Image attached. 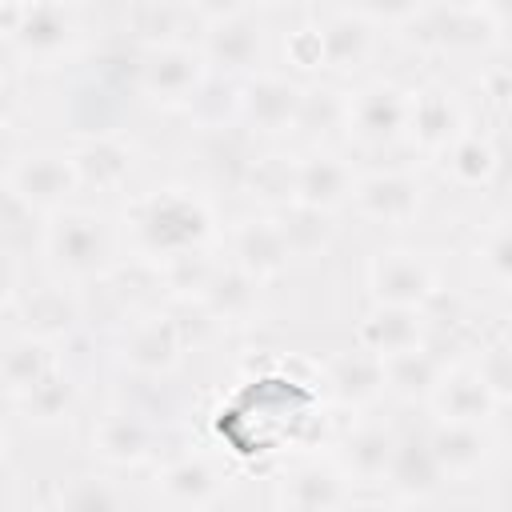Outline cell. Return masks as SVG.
<instances>
[{"label":"cell","instance_id":"cell-1","mask_svg":"<svg viewBox=\"0 0 512 512\" xmlns=\"http://www.w3.org/2000/svg\"><path fill=\"white\" fill-rule=\"evenodd\" d=\"M120 232L128 264L156 272L184 256H216L224 248L228 220L220 216L216 196L192 180H160L132 188L120 208Z\"/></svg>","mask_w":512,"mask_h":512},{"label":"cell","instance_id":"cell-2","mask_svg":"<svg viewBox=\"0 0 512 512\" xmlns=\"http://www.w3.org/2000/svg\"><path fill=\"white\" fill-rule=\"evenodd\" d=\"M36 256L40 272L68 280L84 292L108 284L128 264L120 216H112L104 204L76 200L36 224Z\"/></svg>","mask_w":512,"mask_h":512},{"label":"cell","instance_id":"cell-3","mask_svg":"<svg viewBox=\"0 0 512 512\" xmlns=\"http://www.w3.org/2000/svg\"><path fill=\"white\" fill-rule=\"evenodd\" d=\"M92 44V12L56 0H8L0 4V52L4 68L52 72L76 64Z\"/></svg>","mask_w":512,"mask_h":512},{"label":"cell","instance_id":"cell-4","mask_svg":"<svg viewBox=\"0 0 512 512\" xmlns=\"http://www.w3.org/2000/svg\"><path fill=\"white\" fill-rule=\"evenodd\" d=\"M200 28L196 44L212 68V76L244 80L268 64H276V24L268 8L256 4H196Z\"/></svg>","mask_w":512,"mask_h":512},{"label":"cell","instance_id":"cell-5","mask_svg":"<svg viewBox=\"0 0 512 512\" xmlns=\"http://www.w3.org/2000/svg\"><path fill=\"white\" fill-rule=\"evenodd\" d=\"M88 320V292L56 280L48 272L24 276L16 260L8 264V284H4V332H24L44 344L68 348Z\"/></svg>","mask_w":512,"mask_h":512},{"label":"cell","instance_id":"cell-6","mask_svg":"<svg viewBox=\"0 0 512 512\" xmlns=\"http://www.w3.org/2000/svg\"><path fill=\"white\" fill-rule=\"evenodd\" d=\"M4 196L16 212H24L32 224L56 216L60 208L76 204L84 196L72 144H48V140H24L8 144L4 152Z\"/></svg>","mask_w":512,"mask_h":512},{"label":"cell","instance_id":"cell-7","mask_svg":"<svg viewBox=\"0 0 512 512\" xmlns=\"http://www.w3.org/2000/svg\"><path fill=\"white\" fill-rule=\"evenodd\" d=\"M184 316L188 312L168 300H152V304L124 312V320L116 328V344H112L116 364L128 376L152 380V384L176 376L184 368L188 352L196 348V336Z\"/></svg>","mask_w":512,"mask_h":512},{"label":"cell","instance_id":"cell-8","mask_svg":"<svg viewBox=\"0 0 512 512\" xmlns=\"http://www.w3.org/2000/svg\"><path fill=\"white\" fill-rule=\"evenodd\" d=\"M476 128L472 96L448 76H424L408 92V152L416 160L440 164L448 148Z\"/></svg>","mask_w":512,"mask_h":512},{"label":"cell","instance_id":"cell-9","mask_svg":"<svg viewBox=\"0 0 512 512\" xmlns=\"http://www.w3.org/2000/svg\"><path fill=\"white\" fill-rule=\"evenodd\" d=\"M212 84V68L196 40H172L156 48H136L132 92L160 112H192L200 92Z\"/></svg>","mask_w":512,"mask_h":512},{"label":"cell","instance_id":"cell-10","mask_svg":"<svg viewBox=\"0 0 512 512\" xmlns=\"http://www.w3.org/2000/svg\"><path fill=\"white\" fill-rule=\"evenodd\" d=\"M408 92L412 84L396 76H364L348 88L344 144L356 152H392L408 144Z\"/></svg>","mask_w":512,"mask_h":512},{"label":"cell","instance_id":"cell-11","mask_svg":"<svg viewBox=\"0 0 512 512\" xmlns=\"http://www.w3.org/2000/svg\"><path fill=\"white\" fill-rule=\"evenodd\" d=\"M308 84L280 64H268L236 80V128L256 144H280L296 136Z\"/></svg>","mask_w":512,"mask_h":512},{"label":"cell","instance_id":"cell-12","mask_svg":"<svg viewBox=\"0 0 512 512\" xmlns=\"http://www.w3.org/2000/svg\"><path fill=\"white\" fill-rule=\"evenodd\" d=\"M232 484V468L204 448L172 452L148 468V492L168 512H216L232 496Z\"/></svg>","mask_w":512,"mask_h":512},{"label":"cell","instance_id":"cell-13","mask_svg":"<svg viewBox=\"0 0 512 512\" xmlns=\"http://www.w3.org/2000/svg\"><path fill=\"white\" fill-rule=\"evenodd\" d=\"M312 16L324 44V72L332 80H364L384 40V12L372 4H320Z\"/></svg>","mask_w":512,"mask_h":512},{"label":"cell","instance_id":"cell-14","mask_svg":"<svg viewBox=\"0 0 512 512\" xmlns=\"http://www.w3.org/2000/svg\"><path fill=\"white\" fill-rule=\"evenodd\" d=\"M368 300L372 304H396V308H424L448 288L440 260L428 248L416 244H384L368 256L364 268Z\"/></svg>","mask_w":512,"mask_h":512},{"label":"cell","instance_id":"cell-15","mask_svg":"<svg viewBox=\"0 0 512 512\" xmlns=\"http://www.w3.org/2000/svg\"><path fill=\"white\" fill-rule=\"evenodd\" d=\"M428 184L412 164H372L360 168L348 212L372 228H408L424 216Z\"/></svg>","mask_w":512,"mask_h":512},{"label":"cell","instance_id":"cell-16","mask_svg":"<svg viewBox=\"0 0 512 512\" xmlns=\"http://www.w3.org/2000/svg\"><path fill=\"white\" fill-rule=\"evenodd\" d=\"M84 444L104 472H136L160 460V428L148 412L132 404H104L88 420Z\"/></svg>","mask_w":512,"mask_h":512},{"label":"cell","instance_id":"cell-17","mask_svg":"<svg viewBox=\"0 0 512 512\" xmlns=\"http://www.w3.org/2000/svg\"><path fill=\"white\" fill-rule=\"evenodd\" d=\"M360 164L340 144H300L292 152V204L320 216H336L352 204Z\"/></svg>","mask_w":512,"mask_h":512},{"label":"cell","instance_id":"cell-18","mask_svg":"<svg viewBox=\"0 0 512 512\" xmlns=\"http://www.w3.org/2000/svg\"><path fill=\"white\" fill-rule=\"evenodd\" d=\"M272 500L304 508V512H348L356 500V484L340 468V460L320 448V452H296L272 484Z\"/></svg>","mask_w":512,"mask_h":512},{"label":"cell","instance_id":"cell-19","mask_svg":"<svg viewBox=\"0 0 512 512\" xmlns=\"http://www.w3.org/2000/svg\"><path fill=\"white\" fill-rule=\"evenodd\" d=\"M220 256L232 260L236 268H244L264 288L276 284L296 264L288 236H284V224H280V212H260V208H248V212L228 220Z\"/></svg>","mask_w":512,"mask_h":512},{"label":"cell","instance_id":"cell-20","mask_svg":"<svg viewBox=\"0 0 512 512\" xmlns=\"http://www.w3.org/2000/svg\"><path fill=\"white\" fill-rule=\"evenodd\" d=\"M316 392L336 412H352V416L372 412L380 400H388L384 360H376L356 344L324 352L316 356Z\"/></svg>","mask_w":512,"mask_h":512},{"label":"cell","instance_id":"cell-21","mask_svg":"<svg viewBox=\"0 0 512 512\" xmlns=\"http://www.w3.org/2000/svg\"><path fill=\"white\" fill-rule=\"evenodd\" d=\"M396 444H400V432L388 420H380L376 412H360L332 436L328 452L340 460L356 492H384Z\"/></svg>","mask_w":512,"mask_h":512},{"label":"cell","instance_id":"cell-22","mask_svg":"<svg viewBox=\"0 0 512 512\" xmlns=\"http://www.w3.org/2000/svg\"><path fill=\"white\" fill-rule=\"evenodd\" d=\"M72 160H76V176L80 188L88 196L112 200V196H128L140 172V144L124 132H96V136H76L72 140Z\"/></svg>","mask_w":512,"mask_h":512},{"label":"cell","instance_id":"cell-23","mask_svg":"<svg viewBox=\"0 0 512 512\" xmlns=\"http://www.w3.org/2000/svg\"><path fill=\"white\" fill-rule=\"evenodd\" d=\"M424 440H428V452L436 460L444 488L480 480L488 472V464L496 460L492 424H436V420H428Z\"/></svg>","mask_w":512,"mask_h":512},{"label":"cell","instance_id":"cell-24","mask_svg":"<svg viewBox=\"0 0 512 512\" xmlns=\"http://www.w3.org/2000/svg\"><path fill=\"white\" fill-rule=\"evenodd\" d=\"M436 340L432 316L424 308H396V304H368L352 324V344L372 352L376 360L404 356Z\"/></svg>","mask_w":512,"mask_h":512},{"label":"cell","instance_id":"cell-25","mask_svg":"<svg viewBox=\"0 0 512 512\" xmlns=\"http://www.w3.org/2000/svg\"><path fill=\"white\" fill-rule=\"evenodd\" d=\"M196 308L216 324V332H244V328H252L260 320L264 284L220 256L212 276H208V284H204V292L196 296Z\"/></svg>","mask_w":512,"mask_h":512},{"label":"cell","instance_id":"cell-26","mask_svg":"<svg viewBox=\"0 0 512 512\" xmlns=\"http://www.w3.org/2000/svg\"><path fill=\"white\" fill-rule=\"evenodd\" d=\"M428 420L436 424H492L500 412V400L492 396V388L484 384V376L472 368L468 356H456L440 384L432 388L428 404H424Z\"/></svg>","mask_w":512,"mask_h":512},{"label":"cell","instance_id":"cell-27","mask_svg":"<svg viewBox=\"0 0 512 512\" xmlns=\"http://www.w3.org/2000/svg\"><path fill=\"white\" fill-rule=\"evenodd\" d=\"M68 364V348L44 344L24 332H4V352H0V384L8 408H16L24 396H32L56 368Z\"/></svg>","mask_w":512,"mask_h":512},{"label":"cell","instance_id":"cell-28","mask_svg":"<svg viewBox=\"0 0 512 512\" xmlns=\"http://www.w3.org/2000/svg\"><path fill=\"white\" fill-rule=\"evenodd\" d=\"M436 168L444 184H452L456 192H488L504 176V140L500 132L476 124L448 148V156Z\"/></svg>","mask_w":512,"mask_h":512},{"label":"cell","instance_id":"cell-29","mask_svg":"<svg viewBox=\"0 0 512 512\" xmlns=\"http://www.w3.org/2000/svg\"><path fill=\"white\" fill-rule=\"evenodd\" d=\"M120 28L124 36H132L136 48H156V44H172V40H196L200 28V12L196 4H128L120 12Z\"/></svg>","mask_w":512,"mask_h":512},{"label":"cell","instance_id":"cell-30","mask_svg":"<svg viewBox=\"0 0 512 512\" xmlns=\"http://www.w3.org/2000/svg\"><path fill=\"white\" fill-rule=\"evenodd\" d=\"M236 188L248 196V208L284 212L292 204V152H284L276 144L252 148Z\"/></svg>","mask_w":512,"mask_h":512},{"label":"cell","instance_id":"cell-31","mask_svg":"<svg viewBox=\"0 0 512 512\" xmlns=\"http://www.w3.org/2000/svg\"><path fill=\"white\" fill-rule=\"evenodd\" d=\"M440 488H444V480L436 472V460L428 452L424 432H400V444H396L384 492L392 500H432Z\"/></svg>","mask_w":512,"mask_h":512},{"label":"cell","instance_id":"cell-32","mask_svg":"<svg viewBox=\"0 0 512 512\" xmlns=\"http://www.w3.org/2000/svg\"><path fill=\"white\" fill-rule=\"evenodd\" d=\"M16 420H24L28 428H40V432H52V428H64L68 420H76L80 412V380L76 372L64 364L56 368L32 396H24L16 408H8Z\"/></svg>","mask_w":512,"mask_h":512},{"label":"cell","instance_id":"cell-33","mask_svg":"<svg viewBox=\"0 0 512 512\" xmlns=\"http://www.w3.org/2000/svg\"><path fill=\"white\" fill-rule=\"evenodd\" d=\"M452 360L436 352V340L424 344V348H412L404 356H392L384 360V384H388V400H400V404H428L432 388L440 384L444 368Z\"/></svg>","mask_w":512,"mask_h":512},{"label":"cell","instance_id":"cell-34","mask_svg":"<svg viewBox=\"0 0 512 512\" xmlns=\"http://www.w3.org/2000/svg\"><path fill=\"white\" fill-rule=\"evenodd\" d=\"M344 116H348V88L336 80H312L304 92L296 136L304 144H344Z\"/></svg>","mask_w":512,"mask_h":512},{"label":"cell","instance_id":"cell-35","mask_svg":"<svg viewBox=\"0 0 512 512\" xmlns=\"http://www.w3.org/2000/svg\"><path fill=\"white\" fill-rule=\"evenodd\" d=\"M48 508L52 512H128V500L120 484H112V476L100 468V472H76L60 480Z\"/></svg>","mask_w":512,"mask_h":512},{"label":"cell","instance_id":"cell-36","mask_svg":"<svg viewBox=\"0 0 512 512\" xmlns=\"http://www.w3.org/2000/svg\"><path fill=\"white\" fill-rule=\"evenodd\" d=\"M472 268L500 292H512V216H492L472 236Z\"/></svg>","mask_w":512,"mask_h":512},{"label":"cell","instance_id":"cell-37","mask_svg":"<svg viewBox=\"0 0 512 512\" xmlns=\"http://www.w3.org/2000/svg\"><path fill=\"white\" fill-rule=\"evenodd\" d=\"M280 224H284L292 260H316V256H324V252L332 248V240H336L332 216H320V212H308V208H284V212H280Z\"/></svg>","mask_w":512,"mask_h":512},{"label":"cell","instance_id":"cell-38","mask_svg":"<svg viewBox=\"0 0 512 512\" xmlns=\"http://www.w3.org/2000/svg\"><path fill=\"white\" fill-rule=\"evenodd\" d=\"M468 360L484 376V384L492 388V396L500 400V408L512 404V336L508 332H492V336L476 340L472 352H468Z\"/></svg>","mask_w":512,"mask_h":512},{"label":"cell","instance_id":"cell-39","mask_svg":"<svg viewBox=\"0 0 512 512\" xmlns=\"http://www.w3.org/2000/svg\"><path fill=\"white\" fill-rule=\"evenodd\" d=\"M472 92L480 108L512 116V56H492L472 72Z\"/></svg>","mask_w":512,"mask_h":512},{"label":"cell","instance_id":"cell-40","mask_svg":"<svg viewBox=\"0 0 512 512\" xmlns=\"http://www.w3.org/2000/svg\"><path fill=\"white\" fill-rule=\"evenodd\" d=\"M376 512H432V500H384Z\"/></svg>","mask_w":512,"mask_h":512},{"label":"cell","instance_id":"cell-41","mask_svg":"<svg viewBox=\"0 0 512 512\" xmlns=\"http://www.w3.org/2000/svg\"><path fill=\"white\" fill-rule=\"evenodd\" d=\"M268 512H304V508H292V504H280V500H272V508Z\"/></svg>","mask_w":512,"mask_h":512},{"label":"cell","instance_id":"cell-42","mask_svg":"<svg viewBox=\"0 0 512 512\" xmlns=\"http://www.w3.org/2000/svg\"><path fill=\"white\" fill-rule=\"evenodd\" d=\"M12 512H52L48 504H24V508H12Z\"/></svg>","mask_w":512,"mask_h":512},{"label":"cell","instance_id":"cell-43","mask_svg":"<svg viewBox=\"0 0 512 512\" xmlns=\"http://www.w3.org/2000/svg\"><path fill=\"white\" fill-rule=\"evenodd\" d=\"M480 512H512V508H480Z\"/></svg>","mask_w":512,"mask_h":512}]
</instances>
